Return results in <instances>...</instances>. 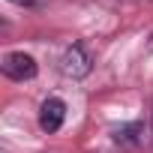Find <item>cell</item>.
<instances>
[{
    "label": "cell",
    "instance_id": "6da1fadb",
    "mask_svg": "<svg viewBox=\"0 0 153 153\" xmlns=\"http://www.w3.org/2000/svg\"><path fill=\"white\" fill-rule=\"evenodd\" d=\"M0 69H3V75L12 78V81H33L36 72H39L36 60H33L30 54H24V51H9V54H3Z\"/></svg>",
    "mask_w": 153,
    "mask_h": 153
},
{
    "label": "cell",
    "instance_id": "277c9868",
    "mask_svg": "<svg viewBox=\"0 0 153 153\" xmlns=\"http://www.w3.org/2000/svg\"><path fill=\"white\" fill-rule=\"evenodd\" d=\"M138 132H141V123H123L120 129H114V141H120V144H135V141H138Z\"/></svg>",
    "mask_w": 153,
    "mask_h": 153
},
{
    "label": "cell",
    "instance_id": "3957f363",
    "mask_svg": "<svg viewBox=\"0 0 153 153\" xmlns=\"http://www.w3.org/2000/svg\"><path fill=\"white\" fill-rule=\"evenodd\" d=\"M63 120H66V102L63 99L51 96V99H45L39 105V126H42V132H48V135L57 132L63 126Z\"/></svg>",
    "mask_w": 153,
    "mask_h": 153
},
{
    "label": "cell",
    "instance_id": "8992f818",
    "mask_svg": "<svg viewBox=\"0 0 153 153\" xmlns=\"http://www.w3.org/2000/svg\"><path fill=\"white\" fill-rule=\"evenodd\" d=\"M150 126H153V120H150Z\"/></svg>",
    "mask_w": 153,
    "mask_h": 153
},
{
    "label": "cell",
    "instance_id": "5b68a950",
    "mask_svg": "<svg viewBox=\"0 0 153 153\" xmlns=\"http://www.w3.org/2000/svg\"><path fill=\"white\" fill-rule=\"evenodd\" d=\"M15 6H24V9H42L48 0H12Z\"/></svg>",
    "mask_w": 153,
    "mask_h": 153
},
{
    "label": "cell",
    "instance_id": "7a4b0ae2",
    "mask_svg": "<svg viewBox=\"0 0 153 153\" xmlns=\"http://www.w3.org/2000/svg\"><path fill=\"white\" fill-rule=\"evenodd\" d=\"M90 69H93V63H90V54L84 51V45H69V48L63 51V57H60V72L66 75V78L81 81V78L90 75Z\"/></svg>",
    "mask_w": 153,
    "mask_h": 153
}]
</instances>
